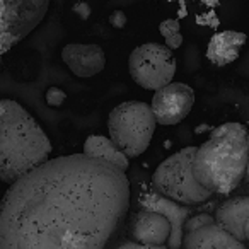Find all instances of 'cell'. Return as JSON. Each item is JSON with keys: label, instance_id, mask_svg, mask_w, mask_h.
<instances>
[{"label": "cell", "instance_id": "13", "mask_svg": "<svg viewBox=\"0 0 249 249\" xmlns=\"http://www.w3.org/2000/svg\"><path fill=\"white\" fill-rule=\"evenodd\" d=\"M248 36L241 31H220L215 33L207 45V58L215 67H225L234 63L244 48Z\"/></svg>", "mask_w": 249, "mask_h": 249}, {"label": "cell", "instance_id": "22", "mask_svg": "<svg viewBox=\"0 0 249 249\" xmlns=\"http://www.w3.org/2000/svg\"><path fill=\"white\" fill-rule=\"evenodd\" d=\"M0 65H2V56H0Z\"/></svg>", "mask_w": 249, "mask_h": 249}, {"label": "cell", "instance_id": "3", "mask_svg": "<svg viewBox=\"0 0 249 249\" xmlns=\"http://www.w3.org/2000/svg\"><path fill=\"white\" fill-rule=\"evenodd\" d=\"M248 128L237 121H229L213 130L196 147L193 173L198 183L210 193H231L244 179L249 166L246 142Z\"/></svg>", "mask_w": 249, "mask_h": 249}, {"label": "cell", "instance_id": "6", "mask_svg": "<svg viewBox=\"0 0 249 249\" xmlns=\"http://www.w3.org/2000/svg\"><path fill=\"white\" fill-rule=\"evenodd\" d=\"M176 69L178 62L173 50L162 43H143L130 53V77L145 90H159L169 86L176 75Z\"/></svg>", "mask_w": 249, "mask_h": 249}, {"label": "cell", "instance_id": "10", "mask_svg": "<svg viewBox=\"0 0 249 249\" xmlns=\"http://www.w3.org/2000/svg\"><path fill=\"white\" fill-rule=\"evenodd\" d=\"M173 225L164 213L154 210H140L130 220L132 241L145 246H164L171 237Z\"/></svg>", "mask_w": 249, "mask_h": 249}, {"label": "cell", "instance_id": "1", "mask_svg": "<svg viewBox=\"0 0 249 249\" xmlns=\"http://www.w3.org/2000/svg\"><path fill=\"white\" fill-rule=\"evenodd\" d=\"M130 207V181L80 154L46 160L0 201V249H104Z\"/></svg>", "mask_w": 249, "mask_h": 249}, {"label": "cell", "instance_id": "19", "mask_svg": "<svg viewBox=\"0 0 249 249\" xmlns=\"http://www.w3.org/2000/svg\"><path fill=\"white\" fill-rule=\"evenodd\" d=\"M116 249H166V248L164 246H145V244H139L135 241H126L118 246Z\"/></svg>", "mask_w": 249, "mask_h": 249}, {"label": "cell", "instance_id": "18", "mask_svg": "<svg viewBox=\"0 0 249 249\" xmlns=\"http://www.w3.org/2000/svg\"><path fill=\"white\" fill-rule=\"evenodd\" d=\"M107 22H109V26H113L114 29H123L124 26H126V22H128V19H126V14H124L121 9H116V11H113L109 14Z\"/></svg>", "mask_w": 249, "mask_h": 249}, {"label": "cell", "instance_id": "2", "mask_svg": "<svg viewBox=\"0 0 249 249\" xmlns=\"http://www.w3.org/2000/svg\"><path fill=\"white\" fill-rule=\"evenodd\" d=\"M53 147L22 104L0 99V181L9 186L50 160Z\"/></svg>", "mask_w": 249, "mask_h": 249}, {"label": "cell", "instance_id": "12", "mask_svg": "<svg viewBox=\"0 0 249 249\" xmlns=\"http://www.w3.org/2000/svg\"><path fill=\"white\" fill-rule=\"evenodd\" d=\"M184 249H248L244 242L229 234L218 224H208L196 231L184 232Z\"/></svg>", "mask_w": 249, "mask_h": 249}, {"label": "cell", "instance_id": "4", "mask_svg": "<svg viewBox=\"0 0 249 249\" xmlns=\"http://www.w3.org/2000/svg\"><path fill=\"white\" fill-rule=\"evenodd\" d=\"M106 124L114 145L128 159H137L149 149L157 121L149 103L124 101L111 109Z\"/></svg>", "mask_w": 249, "mask_h": 249}, {"label": "cell", "instance_id": "9", "mask_svg": "<svg viewBox=\"0 0 249 249\" xmlns=\"http://www.w3.org/2000/svg\"><path fill=\"white\" fill-rule=\"evenodd\" d=\"M62 60L79 79H90L106 67L104 50L94 43H69L62 48Z\"/></svg>", "mask_w": 249, "mask_h": 249}, {"label": "cell", "instance_id": "7", "mask_svg": "<svg viewBox=\"0 0 249 249\" xmlns=\"http://www.w3.org/2000/svg\"><path fill=\"white\" fill-rule=\"evenodd\" d=\"M50 2L52 0H0V56L41 24Z\"/></svg>", "mask_w": 249, "mask_h": 249}, {"label": "cell", "instance_id": "14", "mask_svg": "<svg viewBox=\"0 0 249 249\" xmlns=\"http://www.w3.org/2000/svg\"><path fill=\"white\" fill-rule=\"evenodd\" d=\"M82 154L87 157H92V159H99L107 164H113L123 173H126V169L130 167V159L114 145L109 137L89 135L82 145Z\"/></svg>", "mask_w": 249, "mask_h": 249}, {"label": "cell", "instance_id": "15", "mask_svg": "<svg viewBox=\"0 0 249 249\" xmlns=\"http://www.w3.org/2000/svg\"><path fill=\"white\" fill-rule=\"evenodd\" d=\"M159 33L164 38V45L169 50H178L183 45V35H181V22L178 19H166L159 24Z\"/></svg>", "mask_w": 249, "mask_h": 249}, {"label": "cell", "instance_id": "11", "mask_svg": "<svg viewBox=\"0 0 249 249\" xmlns=\"http://www.w3.org/2000/svg\"><path fill=\"white\" fill-rule=\"evenodd\" d=\"M215 224L241 242H249V196L225 200L215 212Z\"/></svg>", "mask_w": 249, "mask_h": 249}, {"label": "cell", "instance_id": "17", "mask_svg": "<svg viewBox=\"0 0 249 249\" xmlns=\"http://www.w3.org/2000/svg\"><path fill=\"white\" fill-rule=\"evenodd\" d=\"M45 101L48 106L60 107L67 101V94H65V90L60 89V87H50L45 94Z\"/></svg>", "mask_w": 249, "mask_h": 249}, {"label": "cell", "instance_id": "21", "mask_svg": "<svg viewBox=\"0 0 249 249\" xmlns=\"http://www.w3.org/2000/svg\"><path fill=\"white\" fill-rule=\"evenodd\" d=\"M246 142H248V149H249V128H248V135H246Z\"/></svg>", "mask_w": 249, "mask_h": 249}, {"label": "cell", "instance_id": "5", "mask_svg": "<svg viewBox=\"0 0 249 249\" xmlns=\"http://www.w3.org/2000/svg\"><path fill=\"white\" fill-rule=\"evenodd\" d=\"M195 154L196 147H184L157 166L152 174V184L157 193L183 205L203 203L213 195L195 178Z\"/></svg>", "mask_w": 249, "mask_h": 249}, {"label": "cell", "instance_id": "20", "mask_svg": "<svg viewBox=\"0 0 249 249\" xmlns=\"http://www.w3.org/2000/svg\"><path fill=\"white\" fill-rule=\"evenodd\" d=\"M72 11L82 19H89V16H90V7H89L87 2H75L73 7H72Z\"/></svg>", "mask_w": 249, "mask_h": 249}, {"label": "cell", "instance_id": "16", "mask_svg": "<svg viewBox=\"0 0 249 249\" xmlns=\"http://www.w3.org/2000/svg\"><path fill=\"white\" fill-rule=\"evenodd\" d=\"M213 222H215V217H212V215H208V213L193 215V217H190L184 222V232L196 231V229L203 227V225H208V224H213Z\"/></svg>", "mask_w": 249, "mask_h": 249}, {"label": "cell", "instance_id": "8", "mask_svg": "<svg viewBox=\"0 0 249 249\" xmlns=\"http://www.w3.org/2000/svg\"><path fill=\"white\" fill-rule=\"evenodd\" d=\"M195 106V90L184 82H171L169 86L156 90L150 107L157 124L173 126L191 113Z\"/></svg>", "mask_w": 249, "mask_h": 249}]
</instances>
